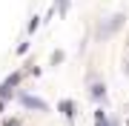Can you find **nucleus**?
<instances>
[{
    "label": "nucleus",
    "instance_id": "nucleus-1",
    "mask_svg": "<svg viewBox=\"0 0 129 126\" xmlns=\"http://www.w3.org/2000/svg\"><path fill=\"white\" fill-rule=\"evenodd\" d=\"M123 23H126V14H123V12L112 14V17H106V20H101V23H98L95 37H98V40H109L115 32H120V29H123Z\"/></svg>",
    "mask_w": 129,
    "mask_h": 126
},
{
    "label": "nucleus",
    "instance_id": "nucleus-2",
    "mask_svg": "<svg viewBox=\"0 0 129 126\" xmlns=\"http://www.w3.org/2000/svg\"><path fill=\"white\" fill-rule=\"evenodd\" d=\"M23 77H26V72H23V69H17V72H12V75L6 77L3 83H0V100H3V103L14 98V89L23 83Z\"/></svg>",
    "mask_w": 129,
    "mask_h": 126
},
{
    "label": "nucleus",
    "instance_id": "nucleus-3",
    "mask_svg": "<svg viewBox=\"0 0 129 126\" xmlns=\"http://www.w3.org/2000/svg\"><path fill=\"white\" fill-rule=\"evenodd\" d=\"M14 95H17L20 106L29 109V112H49V103H46V100L35 98V95H29V92H14Z\"/></svg>",
    "mask_w": 129,
    "mask_h": 126
},
{
    "label": "nucleus",
    "instance_id": "nucleus-4",
    "mask_svg": "<svg viewBox=\"0 0 129 126\" xmlns=\"http://www.w3.org/2000/svg\"><path fill=\"white\" fill-rule=\"evenodd\" d=\"M89 98H92L98 106H106V100H109V95H106V83L103 80H89Z\"/></svg>",
    "mask_w": 129,
    "mask_h": 126
},
{
    "label": "nucleus",
    "instance_id": "nucleus-5",
    "mask_svg": "<svg viewBox=\"0 0 129 126\" xmlns=\"http://www.w3.org/2000/svg\"><path fill=\"white\" fill-rule=\"evenodd\" d=\"M57 112L63 115V117H66L69 123H75V117H78V103L66 98V100H60V103H57Z\"/></svg>",
    "mask_w": 129,
    "mask_h": 126
},
{
    "label": "nucleus",
    "instance_id": "nucleus-6",
    "mask_svg": "<svg viewBox=\"0 0 129 126\" xmlns=\"http://www.w3.org/2000/svg\"><path fill=\"white\" fill-rule=\"evenodd\" d=\"M95 126H120V123L115 120V117L106 115V109H103V106H98V109H95Z\"/></svg>",
    "mask_w": 129,
    "mask_h": 126
},
{
    "label": "nucleus",
    "instance_id": "nucleus-7",
    "mask_svg": "<svg viewBox=\"0 0 129 126\" xmlns=\"http://www.w3.org/2000/svg\"><path fill=\"white\" fill-rule=\"evenodd\" d=\"M69 6H72V0H55V3H52V9H55L60 17H66V14H69Z\"/></svg>",
    "mask_w": 129,
    "mask_h": 126
},
{
    "label": "nucleus",
    "instance_id": "nucleus-8",
    "mask_svg": "<svg viewBox=\"0 0 129 126\" xmlns=\"http://www.w3.org/2000/svg\"><path fill=\"white\" fill-rule=\"evenodd\" d=\"M63 60H66V52H63V49H57V52H52V60H49V63H52V66H60Z\"/></svg>",
    "mask_w": 129,
    "mask_h": 126
},
{
    "label": "nucleus",
    "instance_id": "nucleus-9",
    "mask_svg": "<svg viewBox=\"0 0 129 126\" xmlns=\"http://www.w3.org/2000/svg\"><path fill=\"white\" fill-rule=\"evenodd\" d=\"M37 29H40V17H37V14H35V17L29 20V29H26V32H29V34H35Z\"/></svg>",
    "mask_w": 129,
    "mask_h": 126
},
{
    "label": "nucleus",
    "instance_id": "nucleus-10",
    "mask_svg": "<svg viewBox=\"0 0 129 126\" xmlns=\"http://www.w3.org/2000/svg\"><path fill=\"white\" fill-rule=\"evenodd\" d=\"M26 52H29V43L23 40V43H20V46H17V55H26Z\"/></svg>",
    "mask_w": 129,
    "mask_h": 126
},
{
    "label": "nucleus",
    "instance_id": "nucleus-11",
    "mask_svg": "<svg viewBox=\"0 0 129 126\" xmlns=\"http://www.w3.org/2000/svg\"><path fill=\"white\" fill-rule=\"evenodd\" d=\"M123 75H129V57H126V63H123Z\"/></svg>",
    "mask_w": 129,
    "mask_h": 126
},
{
    "label": "nucleus",
    "instance_id": "nucleus-12",
    "mask_svg": "<svg viewBox=\"0 0 129 126\" xmlns=\"http://www.w3.org/2000/svg\"><path fill=\"white\" fill-rule=\"evenodd\" d=\"M3 109H6V103H3V100H0V115H3Z\"/></svg>",
    "mask_w": 129,
    "mask_h": 126
},
{
    "label": "nucleus",
    "instance_id": "nucleus-13",
    "mask_svg": "<svg viewBox=\"0 0 129 126\" xmlns=\"http://www.w3.org/2000/svg\"><path fill=\"white\" fill-rule=\"evenodd\" d=\"M126 126H129V117H126Z\"/></svg>",
    "mask_w": 129,
    "mask_h": 126
}]
</instances>
